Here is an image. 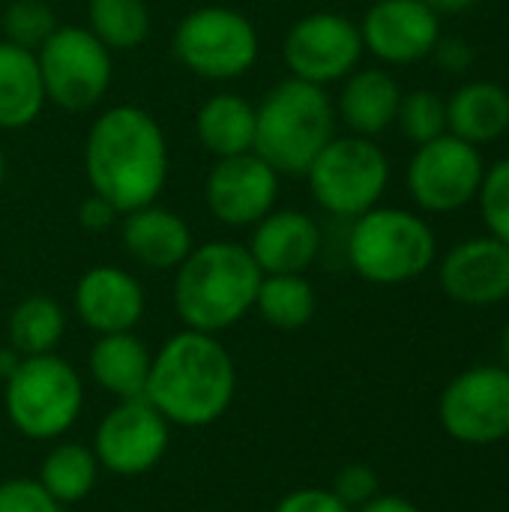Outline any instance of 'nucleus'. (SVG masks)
<instances>
[{
  "mask_svg": "<svg viewBox=\"0 0 509 512\" xmlns=\"http://www.w3.org/2000/svg\"><path fill=\"white\" fill-rule=\"evenodd\" d=\"M336 120L327 87L288 75L255 105V153L279 177H306L315 156L336 138Z\"/></svg>",
  "mask_w": 509,
  "mask_h": 512,
  "instance_id": "nucleus-4",
  "label": "nucleus"
},
{
  "mask_svg": "<svg viewBox=\"0 0 509 512\" xmlns=\"http://www.w3.org/2000/svg\"><path fill=\"white\" fill-rule=\"evenodd\" d=\"M477 201L489 234L509 246V156L486 168Z\"/></svg>",
  "mask_w": 509,
  "mask_h": 512,
  "instance_id": "nucleus-31",
  "label": "nucleus"
},
{
  "mask_svg": "<svg viewBox=\"0 0 509 512\" xmlns=\"http://www.w3.org/2000/svg\"><path fill=\"white\" fill-rule=\"evenodd\" d=\"M483 174H486V162L480 147L447 132L414 150L405 183L420 210L456 213L471 201H477Z\"/></svg>",
  "mask_w": 509,
  "mask_h": 512,
  "instance_id": "nucleus-11",
  "label": "nucleus"
},
{
  "mask_svg": "<svg viewBox=\"0 0 509 512\" xmlns=\"http://www.w3.org/2000/svg\"><path fill=\"white\" fill-rule=\"evenodd\" d=\"M171 423L141 396L120 399L93 432V453L99 468L114 477H144L168 453Z\"/></svg>",
  "mask_w": 509,
  "mask_h": 512,
  "instance_id": "nucleus-13",
  "label": "nucleus"
},
{
  "mask_svg": "<svg viewBox=\"0 0 509 512\" xmlns=\"http://www.w3.org/2000/svg\"><path fill=\"white\" fill-rule=\"evenodd\" d=\"M99 474L102 468L93 447L78 441H60L45 453L36 480L60 507H72L90 498L99 483Z\"/></svg>",
  "mask_w": 509,
  "mask_h": 512,
  "instance_id": "nucleus-25",
  "label": "nucleus"
},
{
  "mask_svg": "<svg viewBox=\"0 0 509 512\" xmlns=\"http://www.w3.org/2000/svg\"><path fill=\"white\" fill-rule=\"evenodd\" d=\"M234 393L237 366L219 336L183 327L153 351L144 399L171 429H207L219 423Z\"/></svg>",
  "mask_w": 509,
  "mask_h": 512,
  "instance_id": "nucleus-2",
  "label": "nucleus"
},
{
  "mask_svg": "<svg viewBox=\"0 0 509 512\" xmlns=\"http://www.w3.org/2000/svg\"><path fill=\"white\" fill-rule=\"evenodd\" d=\"M84 174L90 192L108 198L120 216L156 204L171 174L165 129L141 105L99 111L84 138Z\"/></svg>",
  "mask_w": 509,
  "mask_h": 512,
  "instance_id": "nucleus-1",
  "label": "nucleus"
},
{
  "mask_svg": "<svg viewBox=\"0 0 509 512\" xmlns=\"http://www.w3.org/2000/svg\"><path fill=\"white\" fill-rule=\"evenodd\" d=\"M399 102H402V87L387 69L357 66L342 81L339 99L333 105H336V117L348 126L351 135L378 138L381 132L396 126Z\"/></svg>",
  "mask_w": 509,
  "mask_h": 512,
  "instance_id": "nucleus-20",
  "label": "nucleus"
},
{
  "mask_svg": "<svg viewBox=\"0 0 509 512\" xmlns=\"http://www.w3.org/2000/svg\"><path fill=\"white\" fill-rule=\"evenodd\" d=\"M306 183L324 213L354 222L381 204L390 186V159L375 138L336 135L309 165Z\"/></svg>",
  "mask_w": 509,
  "mask_h": 512,
  "instance_id": "nucleus-8",
  "label": "nucleus"
},
{
  "mask_svg": "<svg viewBox=\"0 0 509 512\" xmlns=\"http://www.w3.org/2000/svg\"><path fill=\"white\" fill-rule=\"evenodd\" d=\"M63 333H66V312L48 294H30V297H24L9 312V321H6L9 345L21 357L54 354V348L63 342Z\"/></svg>",
  "mask_w": 509,
  "mask_h": 512,
  "instance_id": "nucleus-27",
  "label": "nucleus"
},
{
  "mask_svg": "<svg viewBox=\"0 0 509 512\" xmlns=\"http://www.w3.org/2000/svg\"><path fill=\"white\" fill-rule=\"evenodd\" d=\"M120 243L135 264L156 273L177 270L195 249L189 222L159 201L120 216Z\"/></svg>",
  "mask_w": 509,
  "mask_h": 512,
  "instance_id": "nucleus-19",
  "label": "nucleus"
},
{
  "mask_svg": "<svg viewBox=\"0 0 509 512\" xmlns=\"http://www.w3.org/2000/svg\"><path fill=\"white\" fill-rule=\"evenodd\" d=\"M333 495L339 501H345L351 510L363 507L366 501H372L378 492H381V480L375 474V468L363 465V462H354V465H345L336 477H333Z\"/></svg>",
  "mask_w": 509,
  "mask_h": 512,
  "instance_id": "nucleus-33",
  "label": "nucleus"
},
{
  "mask_svg": "<svg viewBox=\"0 0 509 512\" xmlns=\"http://www.w3.org/2000/svg\"><path fill=\"white\" fill-rule=\"evenodd\" d=\"M177 63L204 81H237L261 54L258 27L234 6L207 3L186 12L171 39Z\"/></svg>",
  "mask_w": 509,
  "mask_h": 512,
  "instance_id": "nucleus-7",
  "label": "nucleus"
},
{
  "mask_svg": "<svg viewBox=\"0 0 509 512\" xmlns=\"http://www.w3.org/2000/svg\"><path fill=\"white\" fill-rule=\"evenodd\" d=\"M321 225L306 210H270L258 225H252V237L246 243L264 276L306 273L321 255Z\"/></svg>",
  "mask_w": 509,
  "mask_h": 512,
  "instance_id": "nucleus-18",
  "label": "nucleus"
},
{
  "mask_svg": "<svg viewBox=\"0 0 509 512\" xmlns=\"http://www.w3.org/2000/svg\"><path fill=\"white\" fill-rule=\"evenodd\" d=\"M360 24L342 12H309L297 18L282 39V60L291 78L327 87L345 81L363 57Z\"/></svg>",
  "mask_w": 509,
  "mask_h": 512,
  "instance_id": "nucleus-10",
  "label": "nucleus"
},
{
  "mask_svg": "<svg viewBox=\"0 0 509 512\" xmlns=\"http://www.w3.org/2000/svg\"><path fill=\"white\" fill-rule=\"evenodd\" d=\"M363 48L390 66L432 57L441 39V15L423 0H372L360 21Z\"/></svg>",
  "mask_w": 509,
  "mask_h": 512,
  "instance_id": "nucleus-15",
  "label": "nucleus"
},
{
  "mask_svg": "<svg viewBox=\"0 0 509 512\" xmlns=\"http://www.w3.org/2000/svg\"><path fill=\"white\" fill-rule=\"evenodd\" d=\"M444 432L471 447H489L509 438V369L474 366L456 375L438 402Z\"/></svg>",
  "mask_w": 509,
  "mask_h": 512,
  "instance_id": "nucleus-12",
  "label": "nucleus"
},
{
  "mask_svg": "<svg viewBox=\"0 0 509 512\" xmlns=\"http://www.w3.org/2000/svg\"><path fill=\"white\" fill-rule=\"evenodd\" d=\"M45 99L63 111L96 108L114 78L111 51L84 27L60 24L36 51Z\"/></svg>",
  "mask_w": 509,
  "mask_h": 512,
  "instance_id": "nucleus-9",
  "label": "nucleus"
},
{
  "mask_svg": "<svg viewBox=\"0 0 509 512\" xmlns=\"http://www.w3.org/2000/svg\"><path fill=\"white\" fill-rule=\"evenodd\" d=\"M501 354H504V366L509 369V321L504 327V336H501Z\"/></svg>",
  "mask_w": 509,
  "mask_h": 512,
  "instance_id": "nucleus-40",
  "label": "nucleus"
},
{
  "mask_svg": "<svg viewBox=\"0 0 509 512\" xmlns=\"http://www.w3.org/2000/svg\"><path fill=\"white\" fill-rule=\"evenodd\" d=\"M45 84L36 54L0 39V129L18 132L45 111Z\"/></svg>",
  "mask_w": 509,
  "mask_h": 512,
  "instance_id": "nucleus-24",
  "label": "nucleus"
},
{
  "mask_svg": "<svg viewBox=\"0 0 509 512\" xmlns=\"http://www.w3.org/2000/svg\"><path fill=\"white\" fill-rule=\"evenodd\" d=\"M3 384L6 417L30 441H60L84 411V381L57 354L24 357Z\"/></svg>",
  "mask_w": 509,
  "mask_h": 512,
  "instance_id": "nucleus-6",
  "label": "nucleus"
},
{
  "mask_svg": "<svg viewBox=\"0 0 509 512\" xmlns=\"http://www.w3.org/2000/svg\"><path fill=\"white\" fill-rule=\"evenodd\" d=\"M279 174L255 150L216 159L204 180V204L225 228H252L279 201Z\"/></svg>",
  "mask_w": 509,
  "mask_h": 512,
  "instance_id": "nucleus-14",
  "label": "nucleus"
},
{
  "mask_svg": "<svg viewBox=\"0 0 509 512\" xmlns=\"http://www.w3.org/2000/svg\"><path fill=\"white\" fill-rule=\"evenodd\" d=\"M273 512H354L345 501L333 495V489H294L288 492Z\"/></svg>",
  "mask_w": 509,
  "mask_h": 512,
  "instance_id": "nucleus-34",
  "label": "nucleus"
},
{
  "mask_svg": "<svg viewBox=\"0 0 509 512\" xmlns=\"http://www.w3.org/2000/svg\"><path fill=\"white\" fill-rule=\"evenodd\" d=\"M354 512H423L414 501L399 498V495H375L372 501H366L363 507H357Z\"/></svg>",
  "mask_w": 509,
  "mask_h": 512,
  "instance_id": "nucleus-37",
  "label": "nucleus"
},
{
  "mask_svg": "<svg viewBox=\"0 0 509 512\" xmlns=\"http://www.w3.org/2000/svg\"><path fill=\"white\" fill-rule=\"evenodd\" d=\"M75 315L96 336L129 333L141 324L147 309L144 285L117 264H96L75 282Z\"/></svg>",
  "mask_w": 509,
  "mask_h": 512,
  "instance_id": "nucleus-17",
  "label": "nucleus"
},
{
  "mask_svg": "<svg viewBox=\"0 0 509 512\" xmlns=\"http://www.w3.org/2000/svg\"><path fill=\"white\" fill-rule=\"evenodd\" d=\"M345 255L360 279L390 288L420 279L435 264L438 240L423 216L378 204L351 222Z\"/></svg>",
  "mask_w": 509,
  "mask_h": 512,
  "instance_id": "nucleus-5",
  "label": "nucleus"
},
{
  "mask_svg": "<svg viewBox=\"0 0 509 512\" xmlns=\"http://www.w3.org/2000/svg\"><path fill=\"white\" fill-rule=\"evenodd\" d=\"M432 57H435V63H438L444 72H450V75H465V72L474 66L477 51H474V45H471L468 39H462V36H441L438 45L432 48Z\"/></svg>",
  "mask_w": 509,
  "mask_h": 512,
  "instance_id": "nucleus-35",
  "label": "nucleus"
},
{
  "mask_svg": "<svg viewBox=\"0 0 509 512\" xmlns=\"http://www.w3.org/2000/svg\"><path fill=\"white\" fill-rule=\"evenodd\" d=\"M444 294L462 306H498L509 300V246L489 237L456 243L438 267Z\"/></svg>",
  "mask_w": 509,
  "mask_h": 512,
  "instance_id": "nucleus-16",
  "label": "nucleus"
},
{
  "mask_svg": "<svg viewBox=\"0 0 509 512\" xmlns=\"http://www.w3.org/2000/svg\"><path fill=\"white\" fill-rule=\"evenodd\" d=\"M84 27L114 54L141 48L150 36L153 18L147 0H87Z\"/></svg>",
  "mask_w": 509,
  "mask_h": 512,
  "instance_id": "nucleus-28",
  "label": "nucleus"
},
{
  "mask_svg": "<svg viewBox=\"0 0 509 512\" xmlns=\"http://www.w3.org/2000/svg\"><path fill=\"white\" fill-rule=\"evenodd\" d=\"M264 324L282 333L303 330L318 312V294L306 273L264 276L255 294V309Z\"/></svg>",
  "mask_w": 509,
  "mask_h": 512,
  "instance_id": "nucleus-26",
  "label": "nucleus"
},
{
  "mask_svg": "<svg viewBox=\"0 0 509 512\" xmlns=\"http://www.w3.org/2000/svg\"><path fill=\"white\" fill-rule=\"evenodd\" d=\"M3 180H6V153L0 147V186H3Z\"/></svg>",
  "mask_w": 509,
  "mask_h": 512,
  "instance_id": "nucleus-41",
  "label": "nucleus"
},
{
  "mask_svg": "<svg viewBox=\"0 0 509 512\" xmlns=\"http://www.w3.org/2000/svg\"><path fill=\"white\" fill-rule=\"evenodd\" d=\"M0 24H3V39L6 42H12L18 48H27L33 54L60 27L57 12L45 0H12L3 9Z\"/></svg>",
  "mask_w": 509,
  "mask_h": 512,
  "instance_id": "nucleus-30",
  "label": "nucleus"
},
{
  "mask_svg": "<svg viewBox=\"0 0 509 512\" xmlns=\"http://www.w3.org/2000/svg\"><path fill=\"white\" fill-rule=\"evenodd\" d=\"M429 9H435L438 15H456V12H465V9H474L480 0H423Z\"/></svg>",
  "mask_w": 509,
  "mask_h": 512,
  "instance_id": "nucleus-38",
  "label": "nucleus"
},
{
  "mask_svg": "<svg viewBox=\"0 0 509 512\" xmlns=\"http://www.w3.org/2000/svg\"><path fill=\"white\" fill-rule=\"evenodd\" d=\"M42 486L39 480L12 477L0 483V512H63Z\"/></svg>",
  "mask_w": 509,
  "mask_h": 512,
  "instance_id": "nucleus-32",
  "label": "nucleus"
},
{
  "mask_svg": "<svg viewBox=\"0 0 509 512\" xmlns=\"http://www.w3.org/2000/svg\"><path fill=\"white\" fill-rule=\"evenodd\" d=\"M396 126L417 147L447 135V99L441 93H435V90L402 93Z\"/></svg>",
  "mask_w": 509,
  "mask_h": 512,
  "instance_id": "nucleus-29",
  "label": "nucleus"
},
{
  "mask_svg": "<svg viewBox=\"0 0 509 512\" xmlns=\"http://www.w3.org/2000/svg\"><path fill=\"white\" fill-rule=\"evenodd\" d=\"M195 138L213 159L255 150V105L240 93H213L195 114Z\"/></svg>",
  "mask_w": 509,
  "mask_h": 512,
  "instance_id": "nucleus-23",
  "label": "nucleus"
},
{
  "mask_svg": "<svg viewBox=\"0 0 509 512\" xmlns=\"http://www.w3.org/2000/svg\"><path fill=\"white\" fill-rule=\"evenodd\" d=\"M264 273L243 243H195L174 270V312L186 330L219 336L255 309Z\"/></svg>",
  "mask_w": 509,
  "mask_h": 512,
  "instance_id": "nucleus-3",
  "label": "nucleus"
},
{
  "mask_svg": "<svg viewBox=\"0 0 509 512\" xmlns=\"http://www.w3.org/2000/svg\"><path fill=\"white\" fill-rule=\"evenodd\" d=\"M509 129V90L495 81H468L447 99V132L483 147Z\"/></svg>",
  "mask_w": 509,
  "mask_h": 512,
  "instance_id": "nucleus-22",
  "label": "nucleus"
},
{
  "mask_svg": "<svg viewBox=\"0 0 509 512\" xmlns=\"http://www.w3.org/2000/svg\"><path fill=\"white\" fill-rule=\"evenodd\" d=\"M150 360L153 351L129 333H108L96 336L87 354V372L96 387H102L108 396L120 399H141L147 390V375H150Z\"/></svg>",
  "mask_w": 509,
  "mask_h": 512,
  "instance_id": "nucleus-21",
  "label": "nucleus"
},
{
  "mask_svg": "<svg viewBox=\"0 0 509 512\" xmlns=\"http://www.w3.org/2000/svg\"><path fill=\"white\" fill-rule=\"evenodd\" d=\"M117 222H120V210H117L108 198H102V195H96V192H90V195L78 204V225H81L84 231H90V234L108 231V228L117 225Z\"/></svg>",
  "mask_w": 509,
  "mask_h": 512,
  "instance_id": "nucleus-36",
  "label": "nucleus"
},
{
  "mask_svg": "<svg viewBox=\"0 0 509 512\" xmlns=\"http://www.w3.org/2000/svg\"><path fill=\"white\" fill-rule=\"evenodd\" d=\"M21 354L12 348V345H6V348H0V381H9L12 375H15V369L21 366Z\"/></svg>",
  "mask_w": 509,
  "mask_h": 512,
  "instance_id": "nucleus-39",
  "label": "nucleus"
}]
</instances>
